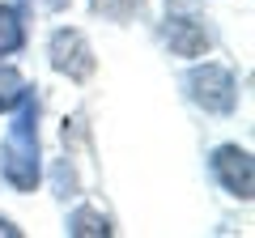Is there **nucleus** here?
I'll list each match as a JSON object with an SVG mask.
<instances>
[{"label":"nucleus","instance_id":"9b49d317","mask_svg":"<svg viewBox=\"0 0 255 238\" xmlns=\"http://www.w3.org/2000/svg\"><path fill=\"white\" fill-rule=\"evenodd\" d=\"M30 4H38L43 13H68L73 9V0H30Z\"/></svg>","mask_w":255,"mask_h":238},{"label":"nucleus","instance_id":"f03ea898","mask_svg":"<svg viewBox=\"0 0 255 238\" xmlns=\"http://www.w3.org/2000/svg\"><path fill=\"white\" fill-rule=\"evenodd\" d=\"M179 90L183 98L191 102L196 111H204V115H217V119H230L238 111V77L230 64H221V60H196V64L183 68L179 77Z\"/></svg>","mask_w":255,"mask_h":238},{"label":"nucleus","instance_id":"f257e3e1","mask_svg":"<svg viewBox=\"0 0 255 238\" xmlns=\"http://www.w3.org/2000/svg\"><path fill=\"white\" fill-rule=\"evenodd\" d=\"M43 94L38 85H30L21 94V102L9 111V128L0 140V183L17 196L38 192L43 183Z\"/></svg>","mask_w":255,"mask_h":238},{"label":"nucleus","instance_id":"20e7f679","mask_svg":"<svg viewBox=\"0 0 255 238\" xmlns=\"http://www.w3.org/2000/svg\"><path fill=\"white\" fill-rule=\"evenodd\" d=\"M47 64L51 73H60L64 81L85 85L94 73H98V55H94V43L81 26H55L47 34Z\"/></svg>","mask_w":255,"mask_h":238},{"label":"nucleus","instance_id":"1a4fd4ad","mask_svg":"<svg viewBox=\"0 0 255 238\" xmlns=\"http://www.w3.org/2000/svg\"><path fill=\"white\" fill-rule=\"evenodd\" d=\"M26 90H30L26 73H21L17 64H9V60H0V115H9V111L21 102Z\"/></svg>","mask_w":255,"mask_h":238},{"label":"nucleus","instance_id":"39448f33","mask_svg":"<svg viewBox=\"0 0 255 238\" xmlns=\"http://www.w3.org/2000/svg\"><path fill=\"white\" fill-rule=\"evenodd\" d=\"M209 179L238 204H251L255 196V157L247 145L238 140H226V145L209 149Z\"/></svg>","mask_w":255,"mask_h":238},{"label":"nucleus","instance_id":"0eeeda50","mask_svg":"<svg viewBox=\"0 0 255 238\" xmlns=\"http://www.w3.org/2000/svg\"><path fill=\"white\" fill-rule=\"evenodd\" d=\"M64 234L68 238H111L115 234V221H111V213H102L98 204H77V209H68V217H64Z\"/></svg>","mask_w":255,"mask_h":238},{"label":"nucleus","instance_id":"6e6552de","mask_svg":"<svg viewBox=\"0 0 255 238\" xmlns=\"http://www.w3.org/2000/svg\"><path fill=\"white\" fill-rule=\"evenodd\" d=\"M149 0H90V17L98 21H111V26H128L145 13Z\"/></svg>","mask_w":255,"mask_h":238},{"label":"nucleus","instance_id":"f8f14e48","mask_svg":"<svg viewBox=\"0 0 255 238\" xmlns=\"http://www.w3.org/2000/svg\"><path fill=\"white\" fill-rule=\"evenodd\" d=\"M0 234H9V238H21V226L13 217H4V213H0Z\"/></svg>","mask_w":255,"mask_h":238},{"label":"nucleus","instance_id":"9d476101","mask_svg":"<svg viewBox=\"0 0 255 238\" xmlns=\"http://www.w3.org/2000/svg\"><path fill=\"white\" fill-rule=\"evenodd\" d=\"M51 187L60 200H68V196H81V183H77V170H73V153H64L60 162H55L51 170Z\"/></svg>","mask_w":255,"mask_h":238},{"label":"nucleus","instance_id":"423d86ee","mask_svg":"<svg viewBox=\"0 0 255 238\" xmlns=\"http://www.w3.org/2000/svg\"><path fill=\"white\" fill-rule=\"evenodd\" d=\"M30 9H21L17 0H0V60H13V55L26 51L30 43Z\"/></svg>","mask_w":255,"mask_h":238},{"label":"nucleus","instance_id":"7ed1b4c3","mask_svg":"<svg viewBox=\"0 0 255 238\" xmlns=\"http://www.w3.org/2000/svg\"><path fill=\"white\" fill-rule=\"evenodd\" d=\"M157 38L179 60H200V55H209L217 47V26L191 0H166V17L157 26Z\"/></svg>","mask_w":255,"mask_h":238}]
</instances>
